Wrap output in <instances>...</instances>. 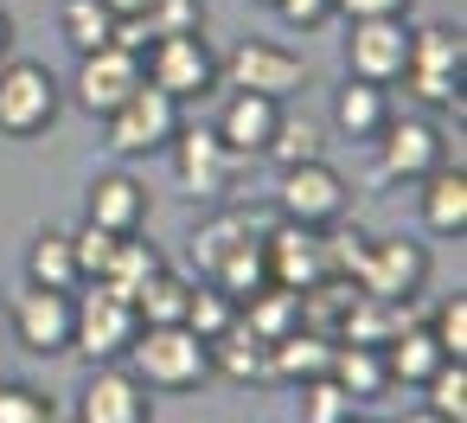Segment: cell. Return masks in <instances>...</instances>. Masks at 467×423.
<instances>
[{"label":"cell","mask_w":467,"mask_h":423,"mask_svg":"<svg viewBox=\"0 0 467 423\" xmlns=\"http://www.w3.org/2000/svg\"><path fill=\"white\" fill-rule=\"evenodd\" d=\"M116 14H109V0H65V46L84 58V52H97V46H109L116 39Z\"/></svg>","instance_id":"cell-30"},{"label":"cell","mask_w":467,"mask_h":423,"mask_svg":"<svg viewBox=\"0 0 467 423\" xmlns=\"http://www.w3.org/2000/svg\"><path fill=\"white\" fill-rule=\"evenodd\" d=\"M78 423H148V385L135 372L103 365L78 397Z\"/></svg>","instance_id":"cell-16"},{"label":"cell","mask_w":467,"mask_h":423,"mask_svg":"<svg viewBox=\"0 0 467 423\" xmlns=\"http://www.w3.org/2000/svg\"><path fill=\"white\" fill-rule=\"evenodd\" d=\"M422 276H429V257H422L416 238H378V244H365L358 263H352V289L384 295V301H410V295L422 289Z\"/></svg>","instance_id":"cell-7"},{"label":"cell","mask_w":467,"mask_h":423,"mask_svg":"<svg viewBox=\"0 0 467 423\" xmlns=\"http://www.w3.org/2000/svg\"><path fill=\"white\" fill-rule=\"evenodd\" d=\"M141 46L154 39H180V33H205V0H154V7L135 20Z\"/></svg>","instance_id":"cell-31"},{"label":"cell","mask_w":467,"mask_h":423,"mask_svg":"<svg viewBox=\"0 0 467 423\" xmlns=\"http://www.w3.org/2000/svg\"><path fill=\"white\" fill-rule=\"evenodd\" d=\"M205 282H218L231 301H244V295H256L263 282H269V270H263V231L256 238H244L231 257H218L212 270H205Z\"/></svg>","instance_id":"cell-28"},{"label":"cell","mask_w":467,"mask_h":423,"mask_svg":"<svg viewBox=\"0 0 467 423\" xmlns=\"http://www.w3.org/2000/svg\"><path fill=\"white\" fill-rule=\"evenodd\" d=\"M333 14H346V20H403L410 0H333Z\"/></svg>","instance_id":"cell-41"},{"label":"cell","mask_w":467,"mask_h":423,"mask_svg":"<svg viewBox=\"0 0 467 423\" xmlns=\"http://www.w3.org/2000/svg\"><path fill=\"white\" fill-rule=\"evenodd\" d=\"M269 7H275L288 26H301V33H314V26L333 20V0H269Z\"/></svg>","instance_id":"cell-40"},{"label":"cell","mask_w":467,"mask_h":423,"mask_svg":"<svg viewBox=\"0 0 467 423\" xmlns=\"http://www.w3.org/2000/svg\"><path fill=\"white\" fill-rule=\"evenodd\" d=\"M263 154H275L282 167H301V161H320V129H314V122H288V116H282Z\"/></svg>","instance_id":"cell-35"},{"label":"cell","mask_w":467,"mask_h":423,"mask_svg":"<svg viewBox=\"0 0 467 423\" xmlns=\"http://www.w3.org/2000/svg\"><path fill=\"white\" fill-rule=\"evenodd\" d=\"M218 78H231L237 90H256V97H295L301 84H307V65L288 52V46H269V39H244L224 65H218Z\"/></svg>","instance_id":"cell-9"},{"label":"cell","mask_w":467,"mask_h":423,"mask_svg":"<svg viewBox=\"0 0 467 423\" xmlns=\"http://www.w3.org/2000/svg\"><path fill=\"white\" fill-rule=\"evenodd\" d=\"M141 78L173 97V103H199L218 90V58L205 52V33H180V39H154L141 58Z\"/></svg>","instance_id":"cell-5"},{"label":"cell","mask_w":467,"mask_h":423,"mask_svg":"<svg viewBox=\"0 0 467 423\" xmlns=\"http://www.w3.org/2000/svg\"><path fill=\"white\" fill-rule=\"evenodd\" d=\"M135 333H141L135 301L109 295L103 282H90V289L71 301V353H84L90 365H97V359H122Z\"/></svg>","instance_id":"cell-4"},{"label":"cell","mask_w":467,"mask_h":423,"mask_svg":"<svg viewBox=\"0 0 467 423\" xmlns=\"http://www.w3.org/2000/svg\"><path fill=\"white\" fill-rule=\"evenodd\" d=\"M58 78L33 58H14V65H0V135H14V142H33L58 122Z\"/></svg>","instance_id":"cell-3"},{"label":"cell","mask_w":467,"mask_h":423,"mask_svg":"<svg viewBox=\"0 0 467 423\" xmlns=\"http://www.w3.org/2000/svg\"><path fill=\"white\" fill-rule=\"evenodd\" d=\"M320 231H327V225H320ZM320 231L282 218V225L263 238V270H269V282H282V289L320 282V276H327V238H320Z\"/></svg>","instance_id":"cell-12"},{"label":"cell","mask_w":467,"mask_h":423,"mask_svg":"<svg viewBox=\"0 0 467 423\" xmlns=\"http://www.w3.org/2000/svg\"><path fill=\"white\" fill-rule=\"evenodd\" d=\"M7 39H14V26H7V14H0V52H7Z\"/></svg>","instance_id":"cell-44"},{"label":"cell","mask_w":467,"mask_h":423,"mask_svg":"<svg viewBox=\"0 0 467 423\" xmlns=\"http://www.w3.org/2000/svg\"><path fill=\"white\" fill-rule=\"evenodd\" d=\"M0 423H58V410L33 385H0Z\"/></svg>","instance_id":"cell-37"},{"label":"cell","mask_w":467,"mask_h":423,"mask_svg":"<svg viewBox=\"0 0 467 423\" xmlns=\"http://www.w3.org/2000/svg\"><path fill=\"white\" fill-rule=\"evenodd\" d=\"M237 321L256 333V340H282L301 327V289H282V282H263L256 295L237 301Z\"/></svg>","instance_id":"cell-24"},{"label":"cell","mask_w":467,"mask_h":423,"mask_svg":"<svg viewBox=\"0 0 467 423\" xmlns=\"http://www.w3.org/2000/svg\"><path fill=\"white\" fill-rule=\"evenodd\" d=\"M148 7H154V0H109V14H116V20H141Z\"/></svg>","instance_id":"cell-42"},{"label":"cell","mask_w":467,"mask_h":423,"mask_svg":"<svg viewBox=\"0 0 467 423\" xmlns=\"http://www.w3.org/2000/svg\"><path fill=\"white\" fill-rule=\"evenodd\" d=\"M346 65L352 78L365 84H403V65H410V26L403 20H352V39H346Z\"/></svg>","instance_id":"cell-10"},{"label":"cell","mask_w":467,"mask_h":423,"mask_svg":"<svg viewBox=\"0 0 467 423\" xmlns=\"http://www.w3.org/2000/svg\"><path fill=\"white\" fill-rule=\"evenodd\" d=\"M390 116H397V110H390V90H384V84L346 78V84L333 90V122H339L352 142H378V129H384Z\"/></svg>","instance_id":"cell-20"},{"label":"cell","mask_w":467,"mask_h":423,"mask_svg":"<svg viewBox=\"0 0 467 423\" xmlns=\"http://www.w3.org/2000/svg\"><path fill=\"white\" fill-rule=\"evenodd\" d=\"M129 359H135V378H148V391H192V385L212 378V346L186 321L141 327L129 340Z\"/></svg>","instance_id":"cell-1"},{"label":"cell","mask_w":467,"mask_h":423,"mask_svg":"<svg viewBox=\"0 0 467 423\" xmlns=\"http://www.w3.org/2000/svg\"><path fill=\"white\" fill-rule=\"evenodd\" d=\"M429 167H441V135L422 116H390L378 129V174L384 180H422Z\"/></svg>","instance_id":"cell-14"},{"label":"cell","mask_w":467,"mask_h":423,"mask_svg":"<svg viewBox=\"0 0 467 423\" xmlns=\"http://www.w3.org/2000/svg\"><path fill=\"white\" fill-rule=\"evenodd\" d=\"M378 353H384L390 385H422V378H429V372L448 359V353L435 346V333H429V327H416V321H410V327H397V333H390Z\"/></svg>","instance_id":"cell-25"},{"label":"cell","mask_w":467,"mask_h":423,"mask_svg":"<svg viewBox=\"0 0 467 423\" xmlns=\"http://www.w3.org/2000/svg\"><path fill=\"white\" fill-rule=\"evenodd\" d=\"M275 122H282V103H275V97L237 90L212 129H218V142H224L231 154H263V148H269V135H275Z\"/></svg>","instance_id":"cell-17"},{"label":"cell","mask_w":467,"mask_h":423,"mask_svg":"<svg viewBox=\"0 0 467 423\" xmlns=\"http://www.w3.org/2000/svg\"><path fill=\"white\" fill-rule=\"evenodd\" d=\"M167 148H173L180 186H186L192 199H218V193L231 186V161H237V154L218 142V129H212V122H205V129H199V122H192V129H180Z\"/></svg>","instance_id":"cell-15"},{"label":"cell","mask_w":467,"mask_h":423,"mask_svg":"<svg viewBox=\"0 0 467 423\" xmlns=\"http://www.w3.org/2000/svg\"><path fill=\"white\" fill-rule=\"evenodd\" d=\"M346 423H378V417H346Z\"/></svg>","instance_id":"cell-45"},{"label":"cell","mask_w":467,"mask_h":423,"mask_svg":"<svg viewBox=\"0 0 467 423\" xmlns=\"http://www.w3.org/2000/svg\"><path fill=\"white\" fill-rule=\"evenodd\" d=\"M180 321H186L199 340H218V333L237 321V301H231L218 282H199V276H192V295H186V314H180Z\"/></svg>","instance_id":"cell-33"},{"label":"cell","mask_w":467,"mask_h":423,"mask_svg":"<svg viewBox=\"0 0 467 423\" xmlns=\"http://www.w3.org/2000/svg\"><path fill=\"white\" fill-rule=\"evenodd\" d=\"M327 378H333L352 404H371V397L390 391V372H384V353H378V346H346V340H333V365H327Z\"/></svg>","instance_id":"cell-23"},{"label":"cell","mask_w":467,"mask_h":423,"mask_svg":"<svg viewBox=\"0 0 467 423\" xmlns=\"http://www.w3.org/2000/svg\"><path fill=\"white\" fill-rule=\"evenodd\" d=\"M461 58H467V46H461V33L454 26H416L410 33V65H403V84H410V97L416 103H454L461 97Z\"/></svg>","instance_id":"cell-6"},{"label":"cell","mask_w":467,"mask_h":423,"mask_svg":"<svg viewBox=\"0 0 467 423\" xmlns=\"http://www.w3.org/2000/svg\"><path fill=\"white\" fill-rule=\"evenodd\" d=\"M14 333H20L26 353H46V359H52V353H71V295L26 282V289L14 295Z\"/></svg>","instance_id":"cell-13"},{"label":"cell","mask_w":467,"mask_h":423,"mask_svg":"<svg viewBox=\"0 0 467 423\" xmlns=\"http://www.w3.org/2000/svg\"><path fill=\"white\" fill-rule=\"evenodd\" d=\"M212 346V372H224V378H237V385H269V340H256L244 321H231L218 340H205Z\"/></svg>","instance_id":"cell-22"},{"label":"cell","mask_w":467,"mask_h":423,"mask_svg":"<svg viewBox=\"0 0 467 423\" xmlns=\"http://www.w3.org/2000/svg\"><path fill=\"white\" fill-rule=\"evenodd\" d=\"M346 180L327 167V161H301V167H282V186H275V206H282V218H295V225H339L346 218Z\"/></svg>","instance_id":"cell-8"},{"label":"cell","mask_w":467,"mask_h":423,"mask_svg":"<svg viewBox=\"0 0 467 423\" xmlns=\"http://www.w3.org/2000/svg\"><path fill=\"white\" fill-rule=\"evenodd\" d=\"M410 423H441V417H435V410H429V404H422V410H416V417H410Z\"/></svg>","instance_id":"cell-43"},{"label":"cell","mask_w":467,"mask_h":423,"mask_svg":"<svg viewBox=\"0 0 467 423\" xmlns=\"http://www.w3.org/2000/svg\"><path fill=\"white\" fill-rule=\"evenodd\" d=\"M103 122H109V129H103L109 154H122V161H135V154H161V148L180 135V103L161 97V90L141 78V90H129Z\"/></svg>","instance_id":"cell-2"},{"label":"cell","mask_w":467,"mask_h":423,"mask_svg":"<svg viewBox=\"0 0 467 423\" xmlns=\"http://www.w3.org/2000/svg\"><path fill=\"white\" fill-rule=\"evenodd\" d=\"M90 225L116 231V238L141 231L148 225V186L135 174H97L90 180Z\"/></svg>","instance_id":"cell-18"},{"label":"cell","mask_w":467,"mask_h":423,"mask_svg":"<svg viewBox=\"0 0 467 423\" xmlns=\"http://www.w3.org/2000/svg\"><path fill=\"white\" fill-rule=\"evenodd\" d=\"M416 391L429 397V410H435L441 423H467V359H441Z\"/></svg>","instance_id":"cell-32"},{"label":"cell","mask_w":467,"mask_h":423,"mask_svg":"<svg viewBox=\"0 0 467 423\" xmlns=\"http://www.w3.org/2000/svg\"><path fill=\"white\" fill-rule=\"evenodd\" d=\"M186 295H192V276H173L167 263L141 282V295H135V314H141V327H167V321H180L186 314Z\"/></svg>","instance_id":"cell-29"},{"label":"cell","mask_w":467,"mask_h":423,"mask_svg":"<svg viewBox=\"0 0 467 423\" xmlns=\"http://www.w3.org/2000/svg\"><path fill=\"white\" fill-rule=\"evenodd\" d=\"M154 270H161V250H154L141 231H129V238H116V250H109V263H103V276H97V282H103L109 295H122V301H135V295H141V282H148Z\"/></svg>","instance_id":"cell-26"},{"label":"cell","mask_w":467,"mask_h":423,"mask_svg":"<svg viewBox=\"0 0 467 423\" xmlns=\"http://www.w3.org/2000/svg\"><path fill=\"white\" fill-rule=\"evenodd\" d=\"M244 238H256V218H237V212H224V218H212L199 238H192V257H199V270H212L218 257H231Z\"/></svg>","instance_id":"cell-34"},{"label":"cell","mask_w":467,"mask_h":423,"mask_svg":"<svg viewBox=\"0 0 467 423\" xmlns=\"http://www.w3.org/2000/svg\"><path fill=\"white\" fill-rule=\"evenodd\" d=\"M26 282H39V289H78L84 276H78V257H71V231H39L33 238V250H26Z\"/></svg>","instance_id":"cell-27"},{"label":"cell","mask_w":467,"mask_h":423,"mask_svg":"<svg viewBox=\"0 0 467 423\" xmlns=\"http://www.w3.org/2000/svg\"><path fill=\"white\" fill-rule=\"evenodd\" d=\"M333 365V340L314 327H295L282 340H269V385H307Z\"/></svg>","instance_id":"cell-19"},{"label":"cell","mask_w":467,"mask_h":423,"mask_svg":"<svg viewBox=\"0 0 467 423\" xmlns=\"http://www.w3.org/2000/svg\"><path fill=\"white\" fill-rule=\"evenodd\" d=\"M109 250H116V231H103V225L71 231V257H78V276H84V282H97V276H103Z\"/></svg>","instance_id":"cell-38"},{"label":"cell","mask_w":467,"mask_h":423,"mask_svg":"<svg viewBox=\"0 0 467 423\" xmlns=\"http://www.w3.org/2000/svg\"><path fill=\"white\" fill-rule=\"evenodd\" d=\"M435 346L448 353V359H467V295H448L441 308H435Z\"/></svg>","instance_id":"cell-39"},{"label":"cell","mask_w":467,"mask_h":423,"mask_svg":"<svg viewBox=\"0 0 467 423\" xmlns=\"http://www.w3.org/2000/svg\"><path fill=\"white\" fill-rule=\"evenodd\" d=\"M301 404H307V423H346V417L358 410V404H352V397H346V391H339L327 372L301 385Z\"/></svg>","instance_id":"cell-36"},{"label":"cell","mask_w":467,"mask_h":423,"mask_svg":"<svg viewBox=\"0 0 467 423\" xmlns=\"http://www.w3.org/2000/svg\"><path fill=\"white\" fill-rule=\"evenodd\" d=\"M129 90H141V52H135V46L109 39V46L84 52V71H78V103H84L90 116H109Z\"/></svg>","instance_id":"cell-11"},{"label":"cell","mask_w":467,"mask_h":423,"mask_svg":"<svg viewBox=\"0 0 467 423\" xmlns=\"http://www.w3.org/2000/svg\"><path fill=\"white\" fill-rule=\"evenodd\" d=\"M422 225L435 238H461L467 231V174H461V161L422 174Z\"/></svg>","instance_id":"cell-21"}]
</instances>
